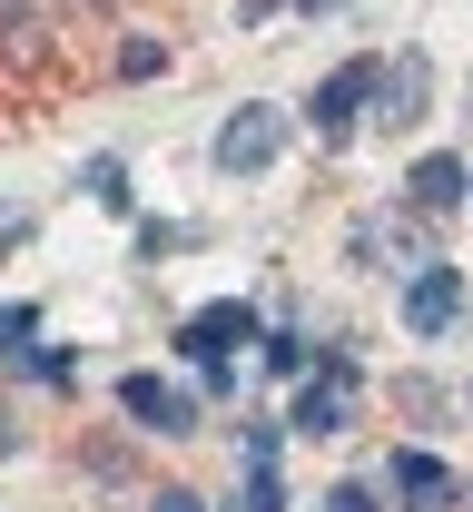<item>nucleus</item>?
I'll return each instance as SVG.
<instances>
[{
  "instance_id": "nucleus-8",
  "label": "nucleus",
  "mask_w": 473,
  "mask_h": 512,
  "mask_svg": "<svg viewBox=\"0 0 473 512\" xmlns=\"http://www.w3.org/2000/svg\"><path fill=\"white\" fill-rule=\"evenodd\" d=\"M286 424H296V434H336V424H345V384L316 375L306 394H296V414H286Z\"/></svg>"
},
{
  "instance_id": "nucleus-1",
  "label": "nucleus",
  "mask_w": 473,
  "mask_h": 512,
  "mask_svg": "<svg viewBox=\"0 0 473 512\" xmlns=\"http://www.w3.org/2000/svg\"><path fill=\"white\" fill-rule=\"evenodd\" d=\"M276 148H286V119H276L267 99H247L237 119L217 128V168H227V178H267V168H276Z\"/></svg>"
},
{
  "instance_id": "nucleus-13",
  "label": "nucleus",
  "mask_w": 473,
  "mask_h": 512,
  "mask_svg": "<svg viewBox=\"0 0 473 512\" xmlns=\"http://www.w3.org/2000/svg\"><path fill=\"white\" fill-rule=\"evenodd\" d=\"M247 512H286V483H276L267 463H257V483H247Z\"/></svg>"
},
{
  "instance_id": "nucleus-16",
  "label": "nucleus",
  "mask_w": 473,
  "mask_h": 512,
  "mask_svg": "<svg viewBox=\"0 0 473 512\" xmlns=\"http://www.w3.org/2000/svg\"><path fill=\"white\" fill-rule=\"evenodd\" d=\"M0 237H30V217H20V207H0Z\"/></svg>"
},
{
  "instance_id": "nucleus-14",
  "label": "nucleus",
  "mask_w": 473,
  "mask_h": 512,
  "mask_svg": "<svg viewBox=\"0 0 473 512\" xmlns=\"http://www.w3.org/2000/svg\"><path fill=\"white\" fill-rule=\"evenodd\" d=\"M326 512H375V493H365V483H336V493H326Z\"/></svg>"
},
{
  "instance_id": "nucleus-4",
  "label": "nucleus",
  "mask_w": 473,
  "mask_h": 512,
  "mask_svg": "<svg viewBox=\"0 0 473 512\" xmlns=\"http://www.w3.org/2000/svg\"><path fill=\"white\" fill-rule=\"evenodd\" d=\"M119 404H129V424H148V434H188V424H198V404H188L178 384H158V375H129Z\"/></svg>"
},
{
  "instance_id": "nucleus-2",
  "label": "nucleus",
  "mask_w": 473,
  "mask_h": 512,
  "mask_svg": "<svg viewBox=\"0 0 473 512\" xmlns=\"http://www.w3.org/2000/svg\"><path fill=\"white\" fill-rule=\"evenodd\" d=\"M454 316H464V276H454V266H424L405 286V335H444Z\"/></svg>"
},
{
  "instance_id": "nucleus-7",
  "label": "nucleus",
  "mask_w": 473,
  "mask_h": 512,
  "mask_svg": "<svg viewBox=\"0 0 473 512\" xmlns=\"http://www.w3.org/2000/svg\"><path fill=\"white\" fill-rule=\"evenodd\" d=\"M424 79H434V69H424V50H405V60L385 69V119H395V128L424 119Z\"/></svg>"
},
{
  "instance_id": "nucleus-9",
  "label": "nucleus",
  "mask_w": 473,
  "mask_h": 512,
  "mask_svg": "<svg viewBox=\"0 0 473 512\" xmlns=\"http://www.w3.org/2000/svg\"><path fill=\"white\" fill-rule=\"evenodd\" d=\"M414 197H424V207H454V197H464V158H424V168H414Z\"/></svg>"
},
{
  "instance_id": "nucleus-11",
  "label": "nucleus",
  "mask_w": 473,
  "mask_h": 512,
  "mask_svg": "<svg viewBox=\"0 0 473 512\" xmlns=\"http://www.w3.org/2000/svg\"><path fill=\"white\" fill-rule=\"evenodd\" d=\"M158 69H168L158 40H129V50H119V79H158Z\"/></svg>"
},
{
  "instance_id": "nucleus-17",
  "label": "nucleus",
  "mask_w": 473,
  "mask_h": 512,
  "mask_svg": "<svg viewBox=\"0 0 473 512\" xmlns=\"http://www.w3.org/2000/svg\"><path fill=\"white\" fill-rule=\"evenodd\" d=\"M296 10H306V20H316V10H345V0H296Z\"/></svg>"
},
{
  "instance_id": "nucleus-3",
  "label": "nucleus",
  "mask_w": 473,
  "mask_h": 512,
  "mask_svg": "<svg viewBox=\"0 0 473 512\" xmlns=\"http://www.w3.org/2000/svg\"><path fill=\"white\" fill-rule=\"evenodd\" d=\"M365 89H385V69H375V60H345L336 79H326V89L306 99V119H316L326 138H336V128H355V109H365Z\"/></svg>"
},
{
  "instance_id": "nucleus-5",
  "label": "nucleus",
  "mask_w": 473,
  "mask_h": 512,
  "mask_svg": "<svg viewBox=\"0 0 473 512\" xmlns=\"http://www.w3.org/2000/svg\"><path fill=\"white\" fill-rule=\"evenodd\" d=\"M247 335H257V316H247V306H198L178 345H188V355H207V365H227V355H237Z\"/></svg>"
},
{
  "instance_id": "nucleus-10",
  "label": "nucleus",
  "mask_w": 473,
  "mask_h": 512,
  "mask_svg": "<svg viewBox=\"0 0 473 512\" xmlns=\"http://www.w3.org/2000/svg\"><path fill=\"white\" fill-rule=\"evenodd\" d=\"M89 197H99V207H129V168H119V158H99V168H89Z\"/></svg>"
},
{
  "instance_id": "nucleus-15",
  "label": "nucleus",
  "mask_w": 473,
  "mask_h": 512,
  "mask_svg": "<svg viewBox=\"0 0 473 512\" xmlns=\"http://www.w3.org/2000/svg\"><path fill=\"white\" fill-rule=\"evenodd\" d=\"M148 512H207V503H198V493H178V483H168V493H158Z\"/></svg>"
},
{
  "instance_id": "nucleus-6",
  "label": "nucleus",
  "mask_w": 473,
  "mask_h": 512,
  "mask_svg": "<svg viewBox=\"0 0 473 512\" xmlns=\"http://www.w3.org/2000/svg\"><path fill=\"white\" fill-rule=\"evenodd\" d=\"M395 493H405L414 512H434V503H444V493H454V473H444L434 453H395Z\"/></svg>"
},
{
  "instance_id": "nucleus-12",
  "label": "nucleus",
  "mask_w": 473,
  "mask_h": 512,
  "mask_svg": "<svg viewBox=\"0 0 473 512\" xmlns=\"http://www.w3.org/2000/svg\"><path fill=\"white\" fill-rule=\"evenodd\" d=\"M30 325H40L30 306H0V355H20V345H30Z\"/></svg>"
}]
</instances>
